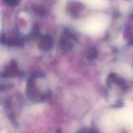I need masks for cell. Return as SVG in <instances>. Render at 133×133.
I'll list each match as a JSON object with an SVG mask.
<instances>
[{
	"label": "cell",
	"mask_w": 133,
	"mask_h": 133,
	"mask_svg": "<svg viewBox=\"0 0 133 133\" xmlns=\"http://www.w3.org/2000/svg\"><path fill=\"white\" fill-rule=\"evenodd\" d=\"M40 44L42 49L44 50H48L51 48L53 45V40L49 36H43L41 38Z\"/></svg>",
	"instance_id": "1"
}]
</instances>
